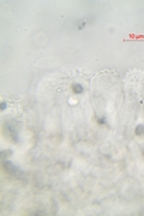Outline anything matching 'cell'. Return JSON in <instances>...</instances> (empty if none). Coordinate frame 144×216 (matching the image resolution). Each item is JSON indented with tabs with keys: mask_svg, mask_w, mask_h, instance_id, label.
Segmentation results:
<instances>
[{
	"mask_svg": "<svg viewBox=\"0 0 144 216\" xmlns=\"http://www.w3.org/2000/svg\"><path fill=\"white\" fill-rule=\"evenodd\" d=\"M4 167H5V169L8 173H14L16 172V168L13 167V164L10 163V162H4Z\"/></svg>",
	"mask_w": 144,
	"mask_h": 216,
	"instance_id": "6da1fadb",
	"label": "cell"
},
{
	"mask_svg": "<svg viewBox=\"0 0 144 216\" xmlns=\"http://www.w3.org/2000/svg\"><path fill=\"white\" fill-rule=\"evenodd\" d=\"M72 88H73V91L77 93V94H79V93H82L83 91V87L82 85H79V84H73Z\"/></svg>",
	"mask_w": 144,
	"mask_h": 216,
	"instance_id": "7a4b0ae2",
	"label": "cell"
},
{
	"mask_svg": "<svg viewBox=\"0 0 144 216\" xmlns=\"http://www.w3.org/2000/svg\"><path fill=\"white\" fill-rule=\"evenodd\" d=\"M143 133H144V126L143 125H139L137 127V130H136V135L141 136V135H143Z\"/></svg>",
	"mask_w": 144,
	"mask_h": 216,
	"instance_id": "3957f363",
	"label": "cell"
}]
</instances>
